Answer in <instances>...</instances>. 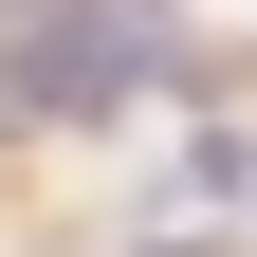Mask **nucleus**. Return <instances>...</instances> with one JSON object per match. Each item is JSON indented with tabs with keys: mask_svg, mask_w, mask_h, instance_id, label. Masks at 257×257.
<instances>
[{
	"mask_svg": "<svg viewBox=\"0 0 257 257\" xmlns=\"http://www.w3.org/2000/svg\"><path fill=\"white\" fill-rule=\"evenodd\" d=\"M147 74H166L147 0H37V19H0V110H19V128H92V110H128Z\"/></svg>",
	"mask_w": 257,
	"mask_h": 257,
	"instance_id": "1",
	"label": "nucleus"
},
{
	"mask_svg": "<svg viewBox=\"0 0 257 257\" xmlns=\"http://www.w3.org/2000/svg\"><path fill=\"white\" fill-rule=\"evenodd\" d=\"M166 202H257V147H239V128H202V147H166Z\"/></svg>",
	"mask_w": 257,
	"mask_h": 257,
	"instance_id": "2",
	"label": "nucleus"
},
{
	"mask_svg": "<svg viewBox=\"0 0 257 257\" xmlns=\"http://www.w3.org/2000/svg\"><path fill=\"white\" fill-rule=\"evenodd\" d=\"M128 257H239V239H184V220H166V239H128Z\"/></svg>",
	"mask_w": 257,
	"mask_h": 257,
	"instance_id": "3",
	"label": "nucleus"
}]
</instances>
